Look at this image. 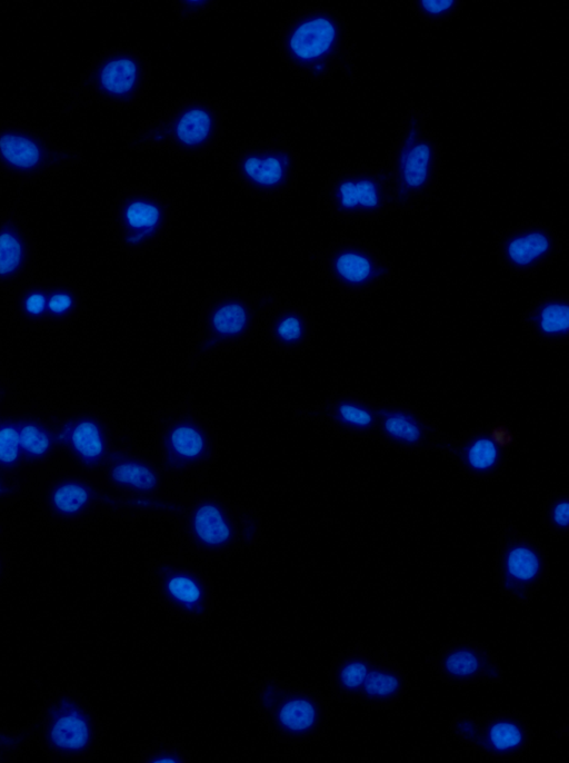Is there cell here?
Returning a JSON list of instances; mask_svg holds the SVG:
<instances>
[{"mask_svg":"<svg viewBox=\"0 0 569 763\" xmlns=\"http://www.w3.org/2000/svg\"><path fill=\"white\" fill-rule=\"evenodd\" d=\"M150 436L149 453L174 501L208 482L219 454V434L191 397L158 408Z\"/></svg>","mask_w":569,"mask_h":763,"instance_id":"6da1fadb","label":"cell"},{"mask_svg":"<svg viewBox=\"0 0 569 763\" xmlns=\"http://www.w3.org/2000/svg\"><path fill=\"white\" fill-rule=\"evenodd\" d=\"M179 551L200 561H218L256 545L259 515L208 482L183 494L169 517Z\"/></svg>","mask_w":569,"mask_h":763,"instance_id":"7a4b0ae2","label":"cell"},{"mask_svg":"<svg viewBox=\"0 0 569 763\" xmlns=\"http://www.w3.org/2000/svg\"><path fill=\"white\" fill-rule=\"evenodd\" d=\"M271 291L238 287L208 291L198 309L183 371L192 374L212 358L240 350L256 340Z\"/></svg>","mask_w":569,"mask_h":763,"instance_id":"3957f363","label":"cell"},{"mask_svg":"<svg viewBox=\"0 0 569 763\" xmlns=\"http://www.w3.org/2000/svg\"><path fill=\"white\" fill-rule=\"evenodd\" d=\"M48 762L88 763L99 753L101 723L90 701L73 687L51 692L27 725Z\"/></svg>","mask_w":569,"mask_h":763,"instance_id":"277c9868","label":"cell"},{"mask_svg":"<svg viewBox=\"0 0 569 763\" xmlns=\"http://www.w3.org/2000/svg\"><path fill=\"white\" fill-rule=\"evenodd\" d=\"M251 701L273 739L290 746L319 740L331 717L329 700L321 691L271 673L254 678Z\"/></svg>","mask_w":569,"mask_h":763,"instance_id":"5b68a950","label":"cell"},{"mask_svg":"<svg viewBox=\"0 0 569 763\" xmlns=\"http://www.w3.org/2000/svg\"><path fill=\"white\" fill-rule=\"evenodd\" d=\"M151 76L149 59L137 48L126 44L104 48L90 58L59 112L69 115L92 105L131 109L147 95Z\"/></svg>","mask_w":569,"mask_h":763,"instance_id":"8992f818","label":"cell"},{"mask_svg":"<svg viewBox=\"0 0 569 763\" xmlns=\"http://www.w3.org/2000/svg\"><path fill=\"white\" fill-rule=\"evenodd\" d=\"M279 54L297 76L320 82L345 61L347 31L341 17L326 7H305L282 24Z\"/></svg>","mask_w":569,"mask_h":763,"instance_id":"52a82bcc","label":"cell"},{"mask_svg":"<svg viewBox=\"0 0 569 763\" xmlns=\"http://www.w3.org/2000/svg\"><path fill=\"white\" fill-rule=\"evenodd\" d=\"M176 218V207L166 194L149 186L130 185L113 197L107 222L118 251L137 258L164 241Z\"/></svg>","mask_w":569,"mask_h":763,"instance_id":"ba28073f","label":"cell"},{"mask_svg":"<svg viewBox=\"0 0 569 763\" xmlns=\"http://www.w3.org/2000/svg\"><path fill=\"white\" fill-rule=\"evenodd\" d=\"M224 130L220 107L204 97H187L140 128L130 139L133 149L164 148L182 156H203Z\"/></svg>","mask_w":569,"mask_h":763,"instance_id":"9c48e42d","label":"cell"},{"mask_svg":"<svg viewBox=\"0 0 569 763\" xmlns=\"http://www.w3.org/2000/svg\"><path fill=\"white\" fill-rule=\"evenodd\" d=\"M312 261L322 285L348 299L368 298L395 278L390 260L368 240H333L320 248Z\"/></svg>","mask_w":569,"mask_h":763,"instance_id":"30bf717a","label":"cell"},{"mask_svg":"<svg viewBox=\"0 0 569 763\" xmlns=\"http://www.w3.org/2000/svg\"><path fill=\"white\" fill-rule=\"evenodd\" d=\"M440 157L435 139L418 115H409L401 125L388 172L393 209L411 212L436 192Z\"/></svg>","mask_w":569,"mask_h":763,"instance_id":"8fae6325","label":"cell"},{"mask_svg":"<svg viewBox=\"0 0 569 763\" xmlns=\"http://www.w3.org/2000/svg\"><path fill=\"white\" fill-rule=\"evenodd\" d=\"M82 160L47 130L22 121H0V177L20 186L36 185Z\"/></svg>","mask_w":569,"mask_h":763,"instance_id":"7c38bea8","label":"cell"},{"mask_svg":"<svg viewBox=\"0 0 569 763\" xmlns=\"http://www.w3.org/2000/svg\"><path fill=\"white\" fill-rule=\"evenodd\" d=\"M146 579L157 602L180 621L202 623L214 610L211 577L200 561L180 551L149 559Z\"/></svg>","mask_w":569,"mask_h":763,"instance_id":"4fadbf2b","label":"cell"},{"mask_svg":"<svg viewBox=\"0 0 569 763\" xmlns=\"http://www.w3.org/2000/svg\"><path fill=\"white\" fill-rule=\"evenodd\" d=\"M493 582L500 594L520 605L533 600L550 577L546 545L533 534L502 521L495 533Z\"/></svg>","mask_w":569,"mask_h":763,"instance_id":"5bb4252c","label":"cell"},{"mask_svg":"<svg viewBox=\"0 0 569 763\" xmlns=\"http://www.w3.org/2000/svg\"><path fill=\"white\" fill-rule=\"evenodd\" d=\"M231 181L248 197L263 202L290 196L298 185L299 160L280 138L250 142L229 160Z\"/></svg>","mask_w":569,"mask_h":763,"instance_id":"9a60e30c","label":"cell"},{"mask_svg":"<svg viewBox=\"0 0 569 763\" xmlns=\"http://www.w3.org/2000/svg\"><path fill=\"white\" fill-rule=\"evenodd\" d=\"M320 202L343 222L375 221L395 210L388 172L376 167L333 171L321 188Z\"/></svg>","mask_w":569,"mask_h":763,"instance_id":"2e32d148","label":"cell"},{"mask_svg":"<svg viewBox=\"0 0 569 763\" xmlns=\"http://www.w3.org/2000/svg\"><path fill=\"white\" fill-rule=\"evenodd\" d=\"M449 727L456 739L495 762L520 759L529 751L535 737L528 715L519 710L459 713L452 717Z\"/></svg>","mask_w":569,"mask_h":763,"instance_id":"e0dca14e","label":"cell"},{"mask_svg":"<svg viewBox=\"0 0 569 763\" xmlns=\"http://www.w3.org/2000/svg\"><path fill=\"white\" fill-rule=\"evenodd\" d=\"M103 469L107 482L122 494L136 515L171 516L177 501L149 452L113 449Z\"/></svg>","mask_w":569,"mask_h":763,"instance_id":"ac0fdd59","label":"cell"},{"mask_svg":"<svg viewBox=\"0 0 569 763\" xmlns=\"http://www.w3.org/2000/svg\"><path fill=\"white\" fill-rule=\"evenodd\" d=\"M562 251V241L553 227L541 221L513 225L500 235L496 261L515 278L536 277L553 264Z\"/></svg>","mask_w":569,"mask_h":763,"instance_id":"d6986e66","label":"cell"},{"mask_svg":"<svg viewBox=\"0 0 569 763\" xmlns=\"http://www.w3.org/2000/svg\"><path fill=\"white\" fill-rule=\"evenodd\" d=\"M445 433L413 404L378 398L372 440L403 455L436 452Z\"/></svg>","mask_w":569,"mask_h":763,"instance_id":"ffe728a7","label":"cell"},{"mask_svg":"<svg viewBox=\"0 0 569 763\" xmlns=\"http://www.w3.org/2000/svg\"><path fill=\"white\" fill-rule=\"evenodd\" d=\"M378 397L359 390L341 389L321 402L299 408L298 414L328 434L343 440H372Z\"/></svg>","mask_w":569,"mask_h":763,"instance_id":"44dd1931","label":"cell"},{"mask_svg":"<svg viewBox=\"0 0 569 763\" xmlns=\"http://www.w3.org/2000/svg\"><path fill=\"white\" fill-rule=\"evenodd\" d=\"M433 676L453 687L500 684L505 672L496 655L471 637H455L428 656Z\"/></svg>","mask_w":569,"mask_h":763,"instance_id":"7402d4cb","label":"cell"},{"mask_svg":"<svg viewBox=\"0 0 569 763\" xmlns=\"http://www.w3.org/2000/svg\"><path fill=\"white\" fill-rule=\"evenodd\" d=\"M317 333L313 310L272 289L260 336L267 349L278 356H298L307 351Z\"/></svg>","mask_w":569,"mask_h":763,"instance_id":"603a6c76","label":"cell"},{"mask_svg":"<svg viewBox=\"0 0 569 763\" xmlns=\"http://www.w3.org/2000/svg\"><path fill=\"white\" fill-rule=\"evenodd\" d=\"M436 452L450 459L471 482H491L500 477L509 455V450L495 443L488 425L468 428L457 435L445 434Z\"/></svg>","mask_w":569,"mask_h":763,"instance_id":"cb8c5ba5","label":"cell"},{"mask_svg":"<svg viewBox=\"0 0 569 763\" xmlns=\"http://www.w3.org/2000/svg\"><path fill=\"white\" fill-rule=\"evenodd\" d=\"M39 254L27 216L17 207L0 210V295L34 278Z\"/></svg>","mask_w":569,"mask_h":763,"instance_id":"d4e9b609","label":"cell"},{"mask_svg":"<svg viewBox=\"0 0 569 763\" xmlns=\"http://www.w3.org/2000/svg\"><path fill=\"white\" fill-rule=\"evenodd\" d=\"M56 444L66 448L83 467L103 468L111 452V426L96 409L66 416L53 429Z\"/></svg>","mask_w":569,"mask_h":763,"instance_id":"484cf974","label":"cell"},{"mask_svg":"<svg viewBox=\"0 0 569 763\" xmlns=\"http://www.w3.org/2000/svg\"><path fill=\"white\" fill-rule=\"evenodd\" d=\"M100 506L136 515L131 505L123 499L111 498L92 484L79 478H62L52 484L44 498L48 516L59 523H77L88 517Z\"/></svg>","mask_w":569,"mask_h":763,"instance_id":"4316f807","label":"cell"},{"mask_svg":"<svg viewBox=\"0 0 569 763\" xmlns=\"http://www.w3.org/2000/svg\"><path fill=\"white\" fill-rule=\"evenodd\" d=\"M522 331L535 345L561 349L569 343V297L560 290H547L535 296L523 309Z\"/></svg>","mask_w":569,"mask_h":763,"instance_id":"83f0119b","label":"cell"},{"mask_svg":"<svg viewBox=\"0 0 569 763\" xmlns=\"http://www.w3.org/2000/svg\"><path fill=\"white\" fill-rule=\"evenodd\" d=\"M410 687L408 674L386 648L372 651V658L356 704L370 711H387L398 705Z\"/></svg>","mask_w":569,"mask_h":763,"instance_id":"f1b7e54d","label":"cell"},{"mask_svg":"<svg viewBox=\"0 0 569 763\" xmlns=\"http://www.w3.org/2000/svg\"><path fill=\"white\" fill-rule=\"evenodd\" d=\"M372 658V651L357 643L338 652L328 668V688L342 703L356 704Z\"/></svg>","mask_w":569,"mask_h":763,"instance_id":"f546056e","label":"cell"},{"mask_svg":"<svg viewBox=\"0 0 569 763\" xmlns=\"http://www.w3.org/2000/svg\"><path fill=\"white\" fill-rule=\"evenodd\" d=\"M48 280L46 329L59 330L78 321L86 313L88 297L84 288L68 277Z\"/></svg>","mask_w":569,"mask_h":763,"instance_id":"4dcf8cb0","label":"cell"},{"mask_svg":"<svg viewBox=\"0 0 569 763\" xmlns=\"http://www.w3.org/2000/svg\"><path fill=\"white\" fill-rule=\"evenodd\" d=\"M48 280L32 278L4 296L11 319L28 330H44L47 315Z\"/></svg>","mask_w":569,"mask_h":763,"instance_id":"1f68e13d","label":"cell"},{"mask_svg":"<svg viewBox=\"0 0 569 763\" xmlns=\"http://www.w3.org/2000/svg\"><path fill=\"white\" fill-rule=\"evenodd\" d=\"M22 458L27 463H38L47 458L57 445L53 429L33 416L18 418Z\"/></svg>","mask_w":569,"mask_h":763,"instance_id":"d6a6232c","label":"cell"},{"mask_svg":"<svg viewBox=\"0 0 569 763\" xmlns=\"http://www.w3.org/2000/svg\"><path fill=\"white\" fill-rule=\"evenodd\" d=\"M539 523L543 531L557 539L568 537L569 489L550 490L542 499Z\"/></svg>","mask_w":569,"mask_h":763,"instance_id":"836d02e7","label":"cell"},{"mask_svg":"<svg viewBox=\"0 0 569 763\" xmlns=\"http://www.w3.org/2000/svg\"><path fill=\"white\" fill-rule=\"evenodd\" d=\"M22 460L18 418L0 417V469H14Z\"/></svg>","mask_w":569,"mask_h":763,"instance_id":"e575fe53","label":"cell"},{"mask_svg":"<svg viewBox=\"0 0 569 763\" xmlns=\"http://www.w3.org/2000/svg\"><path fill=\"white\" fill-rule=\"evenodd\" d=\"M32 743L28 726H0V763L17 762Z\"/></svg>","mask_w":569,"mask_h":763,"instance_id":"d590c367","label":"cell"},{"mask_svg":"<svg viewBox=\"0 0 569 763\" xmlns=\"http://www.w3.org/2000/svg\"><path fill=\"white\" fill-rule=\"evenodd\" d=\"M462 4L458 0H418L411 2L412 9L419 18L430 24H439L450 20L460 11Z\"/></svg>","mask_w":569,"mask_h":763,"instance_id":"8d00e7d4","label":"cell"},{"mask_svg":"<svg viewBox=\"0 0 569 763\" xmlns=\"http://www.w3.org/2000/svg\"><path fill=\"white\" fill-rule=\"evenodd\" d=\"M138 761L142 763H188L191 761V754L181 744L163 741L144 749Z\"/></svg>","mask_w":569,"mask_h":763,"instance_id":"74e56055","label":"cell"},{"mask_svg":"<svg viewBox=\"0 0 569 763\" xmlns=\"http://www.w3.org/2000/svg\"><path fill=\"white\" fill-rule=\"evenodd\" d=\"M214 1H177L174 10L180 18H196L214 8Z\"/></svg>","mask_w":569,"mask_h":763,"instance_id":"f35d334b","label":"cell"},{"mask_svg":"<svg viewBox=\"0 0 569 763\" xmlns=\"http://www.w3.org/2000/svg\"><path fill=\"white\" fill-rule=\"evenodd\" d=\"M488 426L492 439L500 447L509 450L515 445L516 433L506 422L497 420Z\"/></svg>","mask_w":569,"mask_h":763,"instance_id":"ab89813d","label":"cell"},{"mask_svg":"<svg viewBox=\"0 0 569 763\" xmlns=\"http://www.w3.org/2000/svg\"><path fill=\"white\" fill-rule=\"evenodd\" d=\"M13 490V488L6 484L3 476L0 474V501L9 497Z\"/></svg>","mask_w":569,"mask_h":763,"instance_id":"60d3db41","label":"cell"},{"mask_svg":"<svg viewBox=\"0 0 569 763\" xmlns=\"http://www.w3.org/2000/svg\"><path fill=\"white\" fill-rule=\"evenodd\" d=\"M7 573V556L4 551L0 547V586L3 583Z\"/></svg>","mask_w":569,"mask_h":763,"instance_id":"b9f144b4","label":"cell"},{"mask_svg":"<svg viewBox=\"0 0 569 763\" xmlns=\"http://www.w3.org/2000/svg\"><path fill=\"white\" fill-rule=\"evenodd\" d=\"M2 399H3V388H2V386L0 385V405H1V403H2Z\"/></svg>","mask_w":569,"mask_h":763,"instance_id":"7bdbcfd3","label":"cell"}]
</instances>
